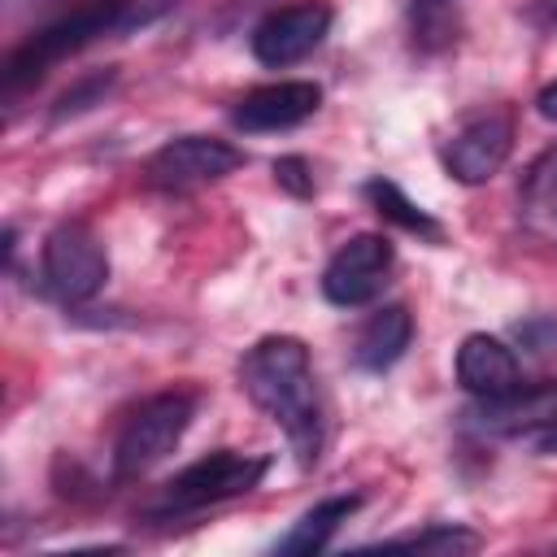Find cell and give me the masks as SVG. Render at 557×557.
Returning <instances> with one entry per match:
<instances>
[{
	"instance_id": "cell-16",
	"label": "cell",
	"mask_w": 557,
	"mask_h": 557,
	"mask_svg": "<svg viewBox=\"0 0 557 557\" xmlns=\"http://www.w3.org/2000/svg\"><path fill=\"white\" fill-rule=\"evenodd\" d=\"M361 191H366V200L374 205V213H379L383 222H396L400 231H409V235H418V239L444 244V226H440L422 205H413L392 178H370Z\"/></svg>"
},
{
	"instance_id": "cell-9",
	"label": "cell",
	"mask_w": 557,
	"mask_h": 557,
	"mask_svg": "<svg viewBox=\"0 0 557 557\" xmlns=\"http://www.w3.org/2000/svg\"><path fill=\"white\" fill-rule=\"evenodd\" d=\"M509 148H513L509 109H483L453 131V139L444 144V165L457 183H487L509 161Z\"/></svg>"
},
{
	"instance_id": "cell-17",
	"label": "cell",
	"mask_w": 557,
	"mask_h": 557,
	"mask_svg": "<svg viewBox=\"0 0 557 557\" xmlns=\"http://www.w3.org/2000/svg\"><path fill=\"white\" fill-rule=\"evenodd\" d=\"M383 548H413V553H474V548H479V535L466 531V527H457V522H435V527H426V531L383 540Z\"/></svg>"
},
{
	"instance_id": "cell-19",
	"label": "cell",
	"mask_w": 557,
	"mask_h": 557,
	"mask_svg": "<svg viewBox=\"0 0 557 557\" xmlns=\"http://www.w3.org/2000/svg\"><path fill=\"white\" fill-rule=\"evenodd\" d=\"M448 13L453 0H413V30L422 35V44L448 39Z\"/></svg>"
},
{
	"instance_id": "cell-20",
	"label": "cell",
	"mask_w": 557,
	"mask_h": 557,
	"mask_svg": "<svg viewBox=\"0 0 557 557\" xmlns=\"http://www.w3.org/2000/svg\"><path fill=\"white\" fill-rule=\"evenodd\" d=\"M513 335L522 339V348H531L535 357H553L557 352V318H527L513 326Z\"/></svg>"
},
{
	"instance_id": "cell-14",
	"label": "cell",
	"mask_w": 557,
	"mask_h": 557,
	"mask_svg": "<svg viewBox=\"0 0 557 557\" xmlns=\"http://www.w3.org/2000/svg\"><path fill=\"white\" fill-rule=\"evenodd\" d=\"M518 218L531 235L557 244V144L527 165L518 187Z\"/></svg>"
},
{
	"instance_id": "cell-6",
	"label": "cell",
	"mask_w": 557,
	"mask_h": 557,
	"mask_svg": "<svg viewBox=\"0 0 557 557\" xmlns=\"http://www.w3.org/2000/svg\"><path fill=\"white\" fill-rule=\"evenodd\" d=\"M239 165H244V152L235 144L213 139V135H178V139L161 144L148 157L144 174L161 191H191V187H205V183L226 178Z\"/></svg>"
},
{
	"instance_id": "cell-21",
	"label": "cell",
	"mask_w": 557,
	"mask_h": 557,
	"mask_svg": "<svg viewBox=\"0 0 557 557\" xmlns=\"http://www.w3.org/2000/svg\"><path fill=\"white\" fill-rule=\"evenodd\" d=\"M274 183L292 196H313V174H309V161L305 157H278L274 161Z\"/></svg>"
},
{
	"instance_id": "cell-10",
	"label": "cell",
	"mask_w": 557,
	"mask_h": 557,
	"mask_svg": "<svg viewBox=\"0 0 557 557\" xmlns=\"http://www.w3.org/2000/svg\"><path fill=\"white\" fill-rule=\"evenodd\" d=\"M318 104H322V87L318 83L283 78V83H265V87L248 91L231 109V122L239 131H292L305 117H313Z\"/></svg>"
},
{
	"instance_id": "cell-11",
	"label": "cell",
	"mask_w": 557,
	"mask_h": 557,
	"mask_svg": "<svg viewBox=\"0 0 557 557\" xmlns=\"http://www.w3.org/2000/svg\"><path fill=\"white\" fill-rule=\"evenodd\" d=\"M474 426L496 431V435H522L535 426L557 422V383H531V387H509L500 396H487L474 413Z\"/></svg>"
},
{
	"instance_id": "cell-23",
	"label": "cell",
	"mask_w": 557,
	"mask_h": 557,
	"mask_svg": "<svg viewBox=\"0 0 557 557\" xmlns=\"http://www.w3.org/2000/svg\"><path fill=\"white\" fill-rule=\"evenodd\" d=\"M535 109H540V117L557 122V78H553L548 87H540V96H535Z\"/></svg>"
},
{
	"instance_id": "cell-24",
	"label": "cell",
	"mask_w": 557,
	"mask_h": 557,
	"mask_svg": "<svg viewBox=\"0 0 557 557\" xmlns=\"http://www.w3.org/2000/svg\"><path fill=\"white\" fill-rule=\"evenodd\" d=\"M535 448H540V453H557V422L540 431V440H535Z\"/></svg>"
},
{
	"instance_id": "cell-13",
	"label": "cell",
	"mask_w": 557,
	"mask_h": 557,
	"mask_svg": "<svg viewBox=\"0 0 557 557\" xmlns=\"http://www.w3.org/2000/svg\"><path fill=\"white\" fill-rule=\"evenodd\" d=\"M409 339H413V318H409V309H405V305H383V309H374V313L366 318V326L357 331L352 361H357L361 370H370V374H383V370H392V366L405 357Z\"/></svg>"
},
{
	"instance_id": "cell-3",
	"label": "cell",
	"mask_w": 557,
	"mask_h": 557,
	"mask_svg": "<svg viewBox=\"0 0 557 557\" xmlns=\"http://www.w3.org/2000/svg\"><path fill=\"white\" fill-rule=\"evenodd\" d=\"M270 461L265 457H248V453H209L200 461H191L187 470H178L161 496L152 500V518H178V513H191V509H209V505H222V500H235V496H248L261 479H265Z\"/></svg>"
},
{
	"instance_id": "cell-7",
	"label": "cell",
	"mask_w": 557,
	"mask_h": 557,
	"mask_svg": "<svg viewBox=\"0 0 557 557\" xmlns=\"http://www.w3.org/2000/svg\"><path fill=\"white\" fill-rule=\"evenodd\" d=\"M392 261H396V252H392L387 235H374V231L352 235L326 261V270H322V296L331 305H344V309L374 300L383 292L387 274H392Z\"/></svg>"
},
{
	"instance_id": "cell-15",
	"label": "cell",
	"mask_w": 557,
	"mask_h": 557,
	"mask_svg": "<svg viewBox=\"0 0 557 557\" xmlns=\"http://www.w3.org/2000/svg\"><path fill=\"white\" fill-rule=\"evenodd\" d=\"M361 509V496L357 492H348V496H326V500H318L313 509H305L300 518H296V527L274 544V553H283V557H300V553H322L326 544H331V535L352 518Z\"/></svg>"
},
{
	"instance_id": "cell-22",
	"label": "cell",
	"mask_w": 557,
	"mask_h": 557,
	"mask_svg": "<svg viewBox=\"0 0 557 557\" xmlns=\"http://www.w3.org/2000/svg\"><path fill=\"white\" fill-rule=\"evenodd\" d=\"M527 17L544 30H557V0H531L527 4Z\"/></svg>"
},
{
	"instance_id": "cell-1",
	"label": "cell",
	"mask_w": 557,
	"mask_h": 557,
	"mask_svg": "<svg viewBox=\"0 0 557 557\" xmlns=\"http://www.w3.org/2000/svg\"><path fill=\"white\" fill-rule=\"evenodd\" d=\"M239 379L252 405L287 435L296 461L313 466L322 453V400L309 348L296 335H265L244 352Z\"/></svg>"
},
{
	"instance_id": "cell-2",
	"label": "cell",
	"mask_w": 557,
	"mask_h": 557,
	"mask_svg": "<svg viewBox=\"0 0 557 557\" xmlns=\"http://www.w3.org/2000/svg\"><path fill=\"white\" fill-rule=\"evenodd\" d=\"M135 0H78L70 13L52 17L48 26H39L30 39H22L9 57H4V96L39 83L57 61H65L70 52L87 48L96 35L113 30L117 22H126Z\"/></svg>"
},
{
	"instance_id": "cell-18",
	"label": "cell",
	"mask_w": 557,
	"mask_h": 557,
	"mask_svg": "<svg viewBox=\"0 0 557 557\" xmlns=\"http://www.w3.org/2000/svg\"><path fill=\"white\" fill-rule=\"evenodd\" d=\"M113 70H104V74H91V78H83V83H74L61 100H57V109H52V117H70V113H83V109H91L109 87H113Z\"/></svg>"
},
{
	"instance_id": "cell-12",
	"label": "cell",
	"mask_w": 557,
	"mask_h": 557,
	"mask_svg": "<svg viewBox=\"0 0 557 557\" xmlns=\"http://www.w3.org/2000/svg\"><path fill=\"white\" fill-rule=\"evenodd\" d=\"M457 383L470 396H500L509 387H518V357L505 339L496 335H466L457 348Z\"/></svg>"
},
{
	"instance_id": "cell-8",
	"label": "cell",
	"mask_w": 557,
	"mask_h": 557,
	"mask_svg": "<svg viewBox=\"0 0 557 557\" xmlns=\"http://www.w3.org/2000/svg\"><path fill=\"white\" fill-rule=\"evenodd\" d=\"M331 4L322 0H300V4H283L274 13H265L252 30V57L270 70H283L300 57H309L326 30H331Z\"/></svg>"
},
{
	"instance_id": "cell-5",
	"label": "cell",
	"mask_w": 557,
	"mask_h": 557,
	"mask_svg": "<svg viewBox=\"0 0 557 557\" xmlns=\"http://www.w3.org/2000/svg\"><path fill=\"white\" fill-rule=\"evenodd\" d=\"M109 278V257L91 226L83 222H61L44 239V283L61 305H83L91 300Z\"/></svg>"
},
{
	"instance_id": "cell-4",
	"label": "cell",
	"mask_w": 557,
	"mask_h": 557,
	"mask_svg": "<svg viewBox=\"0 0 557 557\" xmlns=\"http://www.w3.org/2000/svg\"><path fill=\"white\" fill-rule=\"evenodd\" d=\"M196 418V396L191 392H157L148 396L122 426L117 444H113V474L126 483V479H139L148 474L157 461H165L178 440L187 435Z\"/></svg>"
}]
</instances>
